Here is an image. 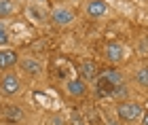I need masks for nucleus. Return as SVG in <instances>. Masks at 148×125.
Instances as JSON below:
<instances>
[{
	"label": "nucleus",
	"mask_w": 148,
	"mask_h": 125,
	"mask_svg": "<svg viewBox=\"0 0 148 125\" xmlns=\"http://www.w3.org/2000/svg\"><path fill=\"white\" fill-rule=\"evenodd\" d=\"M121 83H123L121 72H116V70H106V72H102V74L97 76V91L102 95H110L112 91H114V87L121 85Z\"/></svg>",
	"instance_id": "1"
},
{
	"label": "nucleus",
	"mask_w": 148,
	"mask_h": 125,
	"mask_svg": "<svg viewBox=\"0 0 148 125\" xmlns=\"http://www.w3.org/2000/svg\"><path fill=\"white\" fill-rule=\"evenodd\" d=\"M116 115L121 121H138L142 117V106L138 102H121L116 106Z\"/></svg>",
	"instance_id": "2"
},
{
	"label": "nucleus",
	"mask_w": 148,
	"mask_h": 125,
	"mask_svg": "<svg viewBox=\"0 0 148 125\" xmlns=\"http://www.w3.org/2000/svg\"><path fill=\"white\" fill-rule=\"evenodd\" d=\"M51 21L55 23V25H59V28H64V25H70L74 19H76V15H74V11L72 9H68V6H55V9L51 11Z\"/></svg>",
	"instance_id": "3"
},
{
	"label": "nucleus",
	"mask_w": 148,
	"mask_h": 125,
	"mask_svg": "<svg viewBox=\"0 0 148 125\" xmlns=\"http://www.w3.org/2000/svg\"><path fill=\"white\" fill-rule=\"evenodd\" d=\"M19 89H21V83H19L17 74H13V72H9V74H4L2 78H0V93L2 95H17Z\"/></svg>",
	"instance_id": "4"
},
{
	"label": "nucleus",
	"mask_w": 148,
	"mask_h": 125,
	"mask_svg": "<svg viewBox=\"0 0 148 125\" xmlns=\"http://www.w3.org/2000/svg\"><path fill=\"white\" fill-rule=\"evenodd\" d=\"M85 13L89 15L91 19H99L108 13V2L106 0H89L85 4Z\"/></svg>",
	"instance_id": "5"
},
{
	"label": "nucleus",
	"mask_w": 148,
	"mask_h": 125,
	"mask_svg": "<svg viewBox=\"0 0 148 125\" xmlns=\"http://www.w3.org/2000/svg\"><path fill=\"white\" fill-rule=\"evenodd\" d=\"M106 60L112 62V64H119L125 60V47L121 43H110L106 47Z\"/></svg>",
	"instance_id": "6"
},
{
	"label": "nucleus",
	"mask_w": 148,
	"mask_h": 125,
	"mask_svg": "<svg viewBox=\"0 0 148 125\" xmlns=\"http://www.w3.org/2000/svg\"><path fill=\"white\" fill-rule=\"evenodd\" d=\"M17 62H19V57L13 49H2L0 51V70H9L11 66H15Z\"/></svg>",
	"instance_id": "7"
},
{
	"label": "nucleus",
	"mask_w": 148,
	"mask_h": 125,
	"mask_svg": "<svg viewBox=\"0 0 148 125\" xmlns=\"http://www.w3.org/2000/svg\"><path fill=\"white\" fill-rule=\"evenodd\" d=\"M66 91H68L70 95H83L87 91V85L83 78H72V81L66 83Z\"/></svg>",
	"instance_id": "8"
},
{
	"label": "nucleus",
	"mask_w": 148,
	"mask_h": 125,
	"mask_svg": "<svg viewBox=\"0 0 148 125\" xmlns=\"http://www.w3.org/2000/svg\"><path fill=\"white\" fill-rule=\"evenodd\" d=\"M25 72H30V74H40V70H42V64L36 62V60H32V57H25V60H19L17 62Z\"/></svg>",
	"instance_id": "9"
},
{
	"label": "nucleus",
	"mask_w": 148,
	"mask_h": 125,
	"mask_svg": "<svg viewBox=\"0 0 148 125\" xmlns=\"http://www.w3.org/2000/svg\"><path fill=\"white\" fill-rule=\"evenodd\" d=\"M80 74H83V81H95L97 78V68L93 62H85L80 66Z\"/></svg>",
	"instance_id": "10"
},
{
	"label": "nucleus",
	"mask_w": 148,
	"mask_h": 125,
	"mask_svg": "<svg viewBox=\"0 0 148 125\" xmlns=\"http://www.w3.org/2000/svg\"><path fill=\"white\" fill-rule=\"evenodd\" d=\"M4 117L9 121H13V123H19V121H23V110L17 108V106H6L4 108Z\"/></svg>",
	"instance_id": "11"
},
{
	"label": "nucleus",
	"mask_w": 148,
	"mask_h": 125,
	"mask_svg": "<svg viewBox=\"0 0 148 125\" xmlns=\"http://www.w3.org/2000/svg\"><path fill=\"white\" fill-rule=\"evenodd\" d=\"M15 9V0H0V17H11Z\"/></svg>",
	"instance_id": "12"
},
{
	"label": "nucleus",
	"mask_w": 148,
	"mask_h": 125,
	"mask_svg": "<svg viewBox=\"0 0 148 125\" xmlns=\"http://www.w3.org/2000/svg\"><path fill=\"white\" fill-rule=\"evenodd\" d=\"M136 83L140 87H148V68H140L136 72Z\"/></svg>",
	"instance_id": "13"
},
{
	"label": "nucleus",
	"mask_w": 148,
	"mask_h": 125,
	"mask_svg": "<svg viewBox=\"0 0 148 125\" xmlns=\"http://www.w3.org/2000/svg\"><path fill=\"white\" fill-rule=\"evenodd\" d=\"M9 43V30H6V25L0 21V45H6Z\"/></svg>",
	"instance_id": "14"
},
{
	"label": "nucleus",
	"mask_w": 148,
	"mask_h": 125,
	"mask_svg": "<svg viewBox=\"0 0 148 125\" xmlns=\"http://www.w3.org/2000/svg\"><path fill=\"white\" fill-rule=\"evenodd\" d=\"M140 51H142V53H144V51H148V41H142V43H140Z\"/></svg>",
	"instance_id": "15"
},
{
	"label": "nucleus",
	"mask_w": 148,
	"mask_h": 125,
	"mask_svg": "<svg viewBox=\"0 0 148 125\" xmlns=\"http://www.w3.org/2000/svg\"><path fill=\"white\" fill-rule=\"evenodd\" d=\"M140 119H142V121H140V125H148V113H146V115L142 113V117H140Z\"/></svg>",
	"instance_id": "16"
},
{
	"label": "nucleus",
	"mask_w": 148,
	"mask_h": 125,
	"mask_svg": "<svg viewBox=\"0 0 148 125\" xmlns=\"http://www.w3.org/2000/svg\"><path fill=\"white\" fill-rule=\"evenodd\" d=\"M80 121H83V119H80V117H76V115H74V117H72V123H74V125H83V123H80Z\"/></svg>",
	"instance_id": "17"
},
{
	"label": "nucleus",
	"mask_w": 148,
	"mask_h": 125,
	"mask_svg": "<svg viewBox=\"0 0 148 125\" xmlns=\"http://www.w3.org/2000/svg\"><path fill=\"white\" fill-rule=\"evenodd\" d=\"M70 2H78V0H70Z\"/></svg>",
	"instance_id": "18"
}]
</instances>
